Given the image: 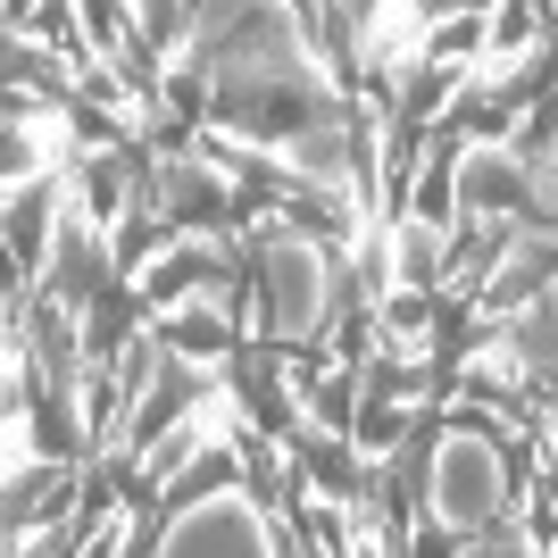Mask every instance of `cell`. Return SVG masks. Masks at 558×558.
<instances>
[{
    "label": "cell",
    "instance_id": "6",
    "mask_svg": "<svg viewBox=\"0 0 558 558\" xmlns=\"http://www.w3.org/2000/svg\"><path fill=\"white\" fill-rule=\"evenodd\" d=\"M59 233H68V192L50 184V175L17 184L9 209H0V276L17 283V292H43L50 258H59Z\"/></svg>",
    "mask_w": 558,
    "mask_h": 558
},
{
    "label": "cell",
    "instance_id": "9",
    "mask_svg": "<svg viewBox=\"0 0 558 558\" xmlns=\"http://www.w3.org/2000/svg\"><path fill=\"white\" fill-rule=\"evenodd\" d=\"M167 217H201L226 201V167H201V159H167L159 167V192H150Z\"/></svg>",
    "mask_w": 558,
    "mask_h": 558
},
{
    "label": "cell",
    "instance_id": "2",
    "mask_svg": "<svg viewBox=\"0 0 558 558\" xmlns=\"http://www.w3.org/2000/svg\"><path fill=\"white\" fill-rule=\"evenodd\" d=\"M258 292H267V333L276 342H317L333 317V258L317 233L267 226L258 233Z\"/></svg>",
    "mask_w": 558,
    "mask_h": 558
},
{
    "label": "cell",
    "instance_id": "14",
    "mask_svg": "<svg viewBox=\"0 0 558 558\" xmlns=\"http://www.w3.org/2000/svg\"><path fill=\"white\" fill-rule=\"evenodd\" d=\"M550 450H558V409H550Z\"/></svg>",
    "mask_w": 558,
    "mask_h": 558
},
{
    "label": "cell",
    "instance_id": "1",
    "mask_svg": "<svg viewBox=\"0 0 558 558\" xmlns=\"http://www.w3.org/2000/svg\"><path fill=\"white\" fill-rule=\"evenodd\" d=\"M192 50L201 84L226 100L242 93H308L326 100L333 75L308 43V9H192Z\"/></svg>",
    "mask_w": 558,
    "mask_h": 558
},
{
    "label": "cell",
    "instance_id": "5",
    "mask_svg": "<svg viewBox=\"0 0 558 558\" xmlns=\"http://www.w3.org/2000/svg\"><path fill=\"white\" fill-rule=\"evenodd\" d=\"M226 150H258L267 167L283 175H301L308 192H367V167H359V134H350L342 117H308L292 134H226Z\"/></svg>",
    "mask_w": 558,
    "mask_h": 558
},
{
    "label": "cell",
    "instance_id": "4",
    "mask_svg": "<svg viewBox=\"0 0 558 558\" xmlns=\"http://www.w3.org/2000/svg\"><path fill=\"white\" fill-rule=\"evenodd\" d=\"M150 558H292V542L258 517L251 492H209V500H184L167 517Z\"/></svg>",
    "mask_w": 558,
    "mask_h": 558
},
{
    "label": "cell",
    "instance_id": "11",
    "mask_svg": "<svg viewBox=\"0 0 558 558\" xmlns=\"http://www.w3.org/2000/svg\"><path fill=\"white\" fill-rule=\"evenodd\" d=\"M384 333H392L400 359H425V342H434V308H425V292H392V301H384Z\"/></svg>",
    "mask_w": 558,
    "mask_h": 558
},
{
    "label": "cell",
    "instance_id": "13",
    "mask_svg": "<svg viewBox=\"0 0 558 558\" xmlns=\"http://www.w3.org/2000/svg\"><path fill=\"white\" fill-rule=\"evenodd\" d=\"M466 558H542V542L534 534H500V542H475Z\"/></svg>",
    "mask_w": 558,
    "mask_h": 558
},
{
    "label": "cell",
    "instance_id": "10",
    "mask_svg": "<svg viewBox=\"0 0 558 558\" xmlns=\"http://www.w3.org/2000/svg\"><path fill=\"white\" fill-rule=\"evenodd\" d=\"M442 251H450V233H442V226L400 217V233H392V292H425V283L442 276Z\"/></svg>",
    "mask_w": 558,
    "mask_h": 558
},
{
    "label": "cell",
    "instance_id": "8",
    "mask_svg": "<svg viewBox=\"0 0 558 558\" xmlns=\"http://www.w3.org/2000/svg\"><path fill=\"white\" fill-rule=\"evenodd\" d=\"M125 201H134V167L117 159V150H84V167H75V209L68 217H84V233H117Z\"/></svg>",
    "mask_w": 558,
    "mask_h": 558
},
{
    "label": "cell",
    "instance_id": "7",
    "mask_svg": "<svg viewBox=\"0 0 558 558\" xmlns=\"http://www.w3.org/2000/svg\"><path fill=\"white\" fill-rule=\"evenodd\" d=\"M509 359H517V375H534V384H558V267L534 283V301L509 317Z\"/></svg>",
    "mask_w": 558,
    "mask_h": 558
},
{
    "label": "cell",
    "instance_id": "3",
    "mask_svg": "<svg viewBox=\"0 0 558 558\" xmlns=\"http://www.w3.org/2000/svg\"><path fill=\"white\" fill-rule=\"evenodd\" d=\"M425 509H434V525H450V534H492V525L509 517V459H500V442L450 425L442 442H434Z\"/></svg>",
    "mask_w": 558,
    "mask_h": 558
},
{
    "label": "cell",
    "instance_id": "12",
    "mask_svg": "<svg viewBox=\"0 0 558 558\" xmlns=\"http://www.w3.org/2000/svg\"><path fill=\"white\" fill-rule=\"evenodd\" d=\"M34 150L43 125H0V184H34Z\"/></svg>",
    "mask_w": 558,
    "mask_h": 558
}]
</instances>
